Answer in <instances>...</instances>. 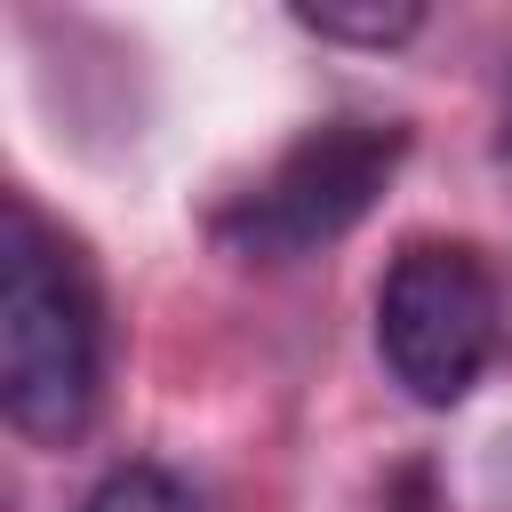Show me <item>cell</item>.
<instances>
[{
	"label": "cell",
	"instance_id": "6da1fadb",
	"mask_svg": "<svg viewBox=\"0 0 512 512\" xmlns=\"http://www.w3.org/2000/svg\"><path fill=\"white\" fill-rule=\"evenodd\" d=\"M104 328L80 256L8 200L0 224V408L24 440H72L96 416Z\"/></svg>",
	"mask_w": 512,
	"mask_h": 512
},
{
	"label": "cell",
	"instance_id": "7a4b0ae2",
	"mask_svg": "<svg viewBox=\"0 0 512 512\" xmlns=\"http://www.w3.org/2000/svg\"><path fill=\"white\" fill-rule=\"evenodd\" d=\"M408 136L400 128H376V120H320L304 128L224 216H216V240L248 264H296L328 240H344L376 192L392 184Z\"/></svg>",
	"mask_w": 512,
	"mask_h": 512
},
{
	"label": "cell",
	"instance_id": "3957f363",
	"mask_svg": "<svg viewBox=\"0 0 512 512\" xmlns=\"http://www.w3.org/2000/svg\"><path fill=\"white\" fill-rule=\"evenodd\" d=\"M376 352L424 408H456L496 352V280L464 240H408L376 288Z\"/></svg>",
	"mask_w": 512,
	"mask_h": 512
},
{
	"label": "cell",
	"instance_id": "277c9868",
	"mask_svg": "<svg viewBox=\"0 0 512 512\" xmlns=\"http://www.w3.org/2000/svg\"><path fill=\"white\" fill-rule=\"evenodd\" d=\"M296 24L304 32H320V40H360V48H392V40H408L416 24H424V8L416 0H368V8H336V0H320V8H296Z\"/></svg>",
	"mask_w": 512,
	"mask_h": 512
},
{
	"label": "cell",
	"instance_id": "5b68a950",
	"mask_svg": "<svg viewBox=\"0 0 512 512\" xmlns=\"http://www.w3.org/2000/svg\"><path fill=\"white\" fill-rule=\"evenodd\" d=\"M88 512H200V496L176 472H160V464H120V472L96 480Z\"/></svg>",
	"mask_w": 512,
	"mask_h": 512
},
{
	"label": "cell",
	"instance_id": "8992f818",
	"mask_svg": "<svg viewBox=\"0 0 512 512\" xmlns=\"http://www.w3.org/2000/svg\"><path fill=\"white\" fill-rule=\"evenodd\" d=\"M376 512H432V472H424V464H400V472L384 480Z\"/></svg>",
	"mask_w": 512,
	"mask_h": 512
},
{
	"label": "cell",
	"instance_id": "52a82bcc",
	"mask_svg": "<svg viewBox=\"0 0 512 512\" xmlns=\"http://www.w3.org/2000/svg\"><path fill=\"white\" fill-rule=\"evenodd\" d=\"M504 152H512V96H504Z\"/></svg>",
	"mask_w": 512,
	"mask_h": 512
}]
</instances>
